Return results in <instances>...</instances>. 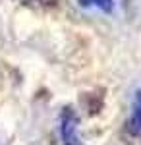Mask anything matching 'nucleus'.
<instances>
[{"label": "nucleus", "mask_w": 141, "mask_h": 145, "mask_svg": "<svg viewBox=\"0 0 141 145\" xmlns=\"http://www.w3.org/2000/svg\"><path fill=\"white\" fill-rule=\"evenodd\" d=\"M77 128H79V118H77L76 110L72 106H66L60 114V139H62V145H85L77 135Z\"/></svg>", "instance_id": "1"}, {"label": "nucleus", "mask_w": 141, "mask_h": 145, "mask_svg": "<svg viewBox=\"0 0 141 145\" xmlns=\"http://www.w3.org/2000/svg\"><path fill=\"white\" fill-rule=\"evenodd\" d=\"M128 134L133 137H141V89L135 91L133 95V103H131V114L130 120L126 124Z\"/></svg>", "instance_id": "2"}, {"label": "nucleus", "mask_w": 141, "mask_h": 145, "mask_svg": "<svg viewBox=\"0 0 141 145\" xmlns=\"http://www.w3.org/2000/svg\"><path fill=\"white\" fill-rule=\"evenodd\" d=\"M77 2L83 8H97L104 14H110L114 10V0H77Z\"/></svg>", "instance_id": "3"}]
</instances>
